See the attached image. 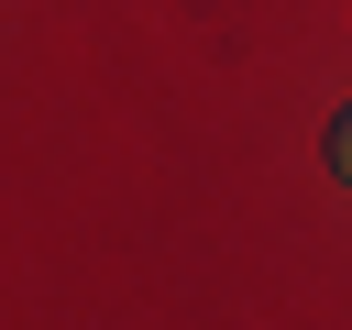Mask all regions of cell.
Instances as JSON below:
<instances>
[{
	"instance_id": "6da1fadb",
	"label": "cell",
	"mask_w": 352,
	"mask_h": 330,
	"mask_svg": "<svg viewBox=\"0 0 352 330\" xmlns=\"http://www.w3.org/2000/svg\"><path fill=\"white\" fill-rule=\"evenodd\" d=\"M330 176H341V187H352V110H341V121H330Z\"/></svg>"
}]
</instances>
